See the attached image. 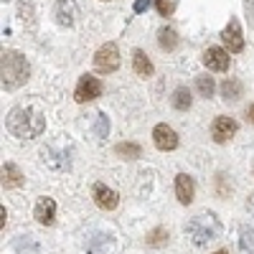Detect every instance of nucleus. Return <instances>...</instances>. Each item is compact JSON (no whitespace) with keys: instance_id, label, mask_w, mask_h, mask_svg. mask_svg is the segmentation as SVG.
Here are the masks:
<instances>
[{"instance_id":"nucleus-1","label":"nucleus","mask_w":254,"mask_h":254,"mask_svg":"<svg viewBox=\"0 0 254 254\" xmlns=\"http://www.w3.org/2000/svg\"><path fill=\"white\" fill-rule=\"evenodd\" d=\"M5 125H8L10 135H15L20 140H33L46 130V117L33 107H15V110H10Z\"/></svg>"},{"instance_id":"nucleus-2","label":"nucleus","mask_w":254,"mask_h":254,"mask_svg":"<svg viewBox=\"0 0 254 254\" xmlns=\"http://www.w3.org/2000/svg\"><path fill=\"white\" fill-rule=\"evenodd\" d=\"M31 66L23 54L18 51H3V61H0V76H3L5 89H18L28 81Z\"/></svg>"},{"instance_id":"nucleus-3","label":"nucleus","mask_w":254,"mask_h":254,"mask_svg":"<svg viewBox=\"0 0 254 254\" xmlns=\"http://www.w3.org/2000/svg\"><path fill=\"white\" fill-rule=\"evenodd\" d=\"M186 234L196 247H206L208 242H216L221 234V224L214 214H198L186 224Z\"/></svg>"},{"instance_id":"nucleus-4","label":"nucleus","mask_w":254,"mask_h":254,"mask_svg":"<svg viewBox=\"0 0 254 254\" xmlns=\"http://www.w3.org/2000/svg\"><path fill=\"white\" fill-rule=\"evenodd\" d=\"M120 66V51L115 44H104L97 54H94V69L99 74H112Z\"/></svg>"},{"instance_id":"nucleus-5","label":"nucleus","mask_w":254,"mask_h":254,"mask_svg":"<svg viewBox=\"0 0 254 254\" xmlns=\"http://www.w3.org/2000/svg\"><path fill=\"white\" fill-rule=\"evenodd\" d=\"M99 94H102V81L97 76H92V74H84L79 79V84H76V92H74L76 102H92Z\"/></svg>"},{"instance_id":"nucleus-6","label":"nucleus","mask_w":254,"mask_h":254,"mask_svg":"<svg viewBox=\"0 0 254 254\" xmlns=\"http://www.w3.org/2000/svg\"><path fill=\"white\" fill-rule=\"evenodd\" d=\"M237 130H239L237 120H234V117H226V115L216 117L214 125H211V135H214L216 142H229L231 137L237 135Z\"/></svg>"},{"instance_id":"nucleus-7","label":"nucleus","mask_w":254,"mask_h":254,"mask_svg":"<svg viewBox=\"0 0 254 254\" xmlns=\"http://www.w3.org/2000/svg\"><path fill=\"white\" fill-rule=\"evenodd\" d=\"M153 142H155L158 150L168 153V150H176V147H178V135H176L173 127H168V125L163 122V125H155V130H153Z\"/></svg>"},{"instance_id":"nucleus-8","label":"nucleus","mask_w":254,"mask_h":254,"mask_svg":"<svg viewBox=\"0 0 254 254\" xmlns=\"http://www.w3.org/2000/svg\"><path fill=\"white\" fill-rule=\"evenodd\" d=\"M203 64L211 71H226L229 69V51L219 49V46H211L203 51Z\"/></svg>"},{"instance_id":"nucleus-9","label":"nucleus","mask_w":254,"mask_h":254,"mask_svg":"<svg viewBox=\"0 0 254 254\" xmlns=\"http://www.w3.org/2000/svg\"><path fill=\"white\" fill-rule=\"evenodd\" d=\"M94 203L102 208V211H115L120 198H117V190L110 188V186H104V183H97L94 186Z\"/></svg>"},{"instance_id":"nucleus-10","label":"nucleus","mask_w":254,"mask_h":254,"mask_svg":"<svg viewBox=\"0 0 254 254\" xmlns=\"http://www.w3.org/2000/svg\"><path fill=\"white\" fill-rule=\"evenodd\" d=\"M221 41L226 44V51H231V54H237V51L244 49V36H242V28H239L237 20H231V23L224 28Z\"/></svg>"},{"instance_id":"nucleus-11","label":"nucleus","mask_w":254,"mask_h":254,"mask_svg":"<svg viewBox=\"0 0 254 254\" xmlns=\"http://www.w3.org/2000/svg\"><path fill=\"white\" fill-rule=\"evenodd\" d=\"M176 196H178V201H181L183 206H188L190 201H193V196H196V183H193V178L186 176V173H178V176H176Z\"/></svg>"},{"instance_id":"nucleus-12","label":"nucleus","mask_w":254,"mask_h":254,"mask_svg":"<svg viewBox=\"0 0 254 254\" xmlns=\"http://www.w3.org/2000/svg\"><path fill=\"white\" fill-rule=\"evenodd\" d=\"M54 216H56V203L54 198H38L36 208H33V219L38 224H54Z\"/></svg>"},{"instance_id":"nucleus-13","label":"nucleus","mask_w":254,"mask_h":254,"mask_svg":"<svg viewBox=\"0 0 254 254\" xmlns=\"http://www.w3.org/2000/svg\"><path fill=\"white\" fill-rule=\"evenodd\" d=\"M74 3L71 0H59L56 8H54V15H56V23L59 26H74Z\"/></svg>"},{"instance_id":"nucleus-14","label":"nucleus","mask_w":254,"mask_h":254,"mask_svg":"<svg viewBox=\"0 0 254 254\" xmlns=\"http://www.w3.org/2000/svg\"><path fill=\"white\" fill-rule=\"evenodd\" d=\"M132 69H135L137 76H145V79L153 74V64H150V59L145 56V51L137 49V51L132 54Z\"/></svg>"},{"instance_id":"nucleus-15","label":"nucleus","mask_w":254,"mask_h":254,"mask_svg":"<svg viewBox=\"0 0 254 254\" xmlns=\"http://www.w3.org/2000/svg\"><path fill=\"white\" fill-rule=\"evenodd\" d=\"M3 186H5V188L23 186V173H20L13 163H5V165H3Z\"/></svg>"},{"instance_id":"nucleus-16","label":"nucleus","mask_w":254,"mask_h":254,"mask_svg":"<svg viewBox=\"0 0 254 254\" xmlns=\"http://www.w3.org/2000/svg\"><path fill=\"white\" fill-rule=\"evenodd\" d=\"M221 94H224L226 102H237V99L242 97V84H239L237 79H226V81L221 84Z\"/></svg>"},{"instance_id":"nucleus-17","label":"nucleus","mask_w":254,"mask_h":254,"mask_svg":"<svg viewBox=\"0 0 254 254\" xmlns=\"http://www.w3.org/2000/svg\"><path fill=\"white\" fill-rule=\"evenodd\" d=\"M173 107L176 110H181V112H186L188 107H190V102H193V97H190V92L186 89V87H178L176 92H173Z\"/></svg>"},{"instance_id":"nucleus-18","label":"nucleus","mask_w":254,"mask_h":254,"mask_svg":"<svg viewBox=\"0 0 254 254\" xmlns=\"http://www.w3.org/2000/svg\"><path fill=\"white\" fill-rule=\"evenodd\" d=\"M158 44H160L163 51H173L176 44H178L176 31H171V28H160V31H158Z\"/></svg>"},{"instance_id":"nucleus-19","label":"nucleus","mask_w":254,"mask_h":254,"mask_svg":"<svg viewBox=\"0 0 254 254\" xmlns=\"http://www.w3.org/2000/svg\"><path fill=\"white\" fill-rule=\"evenodd\" d=\"M115 153H117L120 158H127V160H135V158H140V147H137L135 142H120V145L115 147Z\"/></svg>"},{"instance_id":"nucleus-20","label":"nucleus","mask_w":254,"mask_h":254,"mask_svg":"<svg viewBox=\"0 0 254 254\" xmlns=\"http://www.w3.org/2000/svg\"><path fill=\"white\" fill-rule=\"evenodd\" d=\"M196 89H198V94L201 97H211V94H214V89H216V84H214V79H211V76H198L196 79Z\"/></svg>"},{"instance_id":"nucleus-21","label":"nucleus","mask_w":254,"mask_h":254,"mask_svg":"<svg viewBox=\"0 0 254 254\" xmlns=\"http://www.w3.org/2000/svg\"><path fill=\"white\" fill-rule=\"evenodd\" d=\"M168 242V231L165 229H153L150 234H147V244L150 247H163Z\"/></svg>"},{"instance_id":"nucleus-22","label":"nucleus","mask_w":254,"mask_h":254,"mask_svg":"<svg viewBox=\"0 0 254 254\" xmlns=\"http://www.w3.org/2000/svg\"><path fill=\"white\" fill-rule=\"evenodd\" d=\"M239 247H242L244 252H252V249H254V229H249V226H244V229H242Z\"/></svg>"},{"instance_id":"nucleus-23","label":"nucleus","mask_w":254,"mask_h":254,"mask_svg":"<svg viewBox=\"0 0 254 254\" xmlns=\"http://www.w3.org/2000/svg\"><path fill=\"white\" fill-rule=\"evenodd\" d=\"M155 5H158V13L165 15V18H168V15H173V8H176V5H173V0H155Z\"/></svg>"},{"instance_id":"nucleus-24","label":"nucleus","mask_w":254,"mask_h":254,"mask_svg":"<svg viewBox=\"0 0 254 254\" xmlns=\"http://www.w3.org/2000/svg\"><path fill=\"white\" fill-rule=\"evenodd\" d=\"M244 115H247V120H249V122L254 125V104H249V107L244 110Z\"/></svg>"},{"instance_id":"nucleus-25","label":"nucleus","mask_w":254,"mask_h":254,"mask_svg":"<svg viewBox=\"0 0 254 254\" xmlns=\"http://www.w3.org/2000/svg\"><path fill=\"white\" fill-rule=\"evenodd\" d=\"M247 208H249V211H252V214H254V193L249 196V201H247Z\"/></svg>"},{"instance_id":"nucleus-26","label":"nucleus","mask_w":254,"mask_h":254,"mask_svg":"<svg viewBox=\"0 0 254 254\" xmlns=\"http://www.w3.org/2000/svg\"><path fill=\"white\" fill-rule=\"evenodd\" d=\"M214 254H229V252H226V249H219V252H214Z\"/></svg>"}]
</instances>
